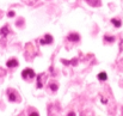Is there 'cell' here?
<instances>
[{"label": "cell", "mask_w": 123, "mask_h": 116, "mask_svg": "<svg viewBox=\"0 0 123 116\" xmlns=\"http://www.w3.org/2000/svg\"><path fill=\"white\" fill-rule=\"evenodd\" d=\"M22 77L24 78V79H32V78L35 77V72L31 68H25L22 72Z\"/></svg>", "instance_id": "obj_1"}, {"label": "cell", "mask_w": 123, "mask_h": 116, "mask_svg": "<svg viewBox=\"0 0 123 116\" xmlns=\"http://www.w3.org/2000/svg\"><path fill=\"white\" fill-rule=\"evenodd\" d=\"M67 39H68V41H72V42H78V41H80V36L77 32H71Z\"/></svg>", "instance_id": "obj_2"}, {"label": "cell", "mask_w": 123, "mask_h": 116, "mask_svg": "<svg viewBox=\"0 0 123 116\" xmlns=\"http://www.w3.org/2000/svg\"><path fill=\"white\" fill-rule=\"evenodd\" d=\"M6 66H7V67H10V68L17 67V66H18V61H17L16 59H11V60H8V61H7Z\"/></svg>", "instance_id": "obj_3"}, {"label": "cell", "mask_w": 123, "mask_h": 116, "mask_svg": "<svg viewBox=\"0 0 123 116\" xmlns=\"http://www.w3.org/2000/svg\"><path fill=\"white\" fill-rule=\"evenodd\" d=\"M51 42H53V37H51L50 35H45V36L41 39L42 44H49V43H51Z\"/></svg>", "instance_id": "obj_4"}, {"label": "cell", "mask_w": 123, "mask_h": 116, "mask_svg": "<svg viewBox=\"0 0 123 116\" xmlns=\"http://www.w3.org/2000/svg\"><path fill=\"white\" fill-rule=\"evenodd\" d=\"M8 99L11 101V102H16L17 101V95L13 92V91H8Z\"/></svg>", "instance_id": "obj_5"}, {"label": "cell", "mask_w": 123, "mask_h": 116, "mask_svg": "<svg viewBox=\"0 0 123 116\" xmlns=\"http://www.w3.org/2000/svg\"><path fill=\"white\" fill-rule=\"evenodd\" d=\"M98 79H99V80H106V79H108L106 73H105V72H100V73L98 74Z\"/></svg>", "instance_id": "obj_6"}, {"label": "cell", "mask_w": 123, "mask_h": 116, "mask_svg": "<svg viewBox=\"0 0 123 116\" xmlns=\"http://www.w3.org/2000/svg\"><path fill=\"white\" fill-rule=\"evenodd\" d=\"M6 34H8V26H4V28L0 30V35H1V36H5Z\"/></svg>", "instance_id": "obj_7"}, {"label": "cell", "mask_w": 123, "mask_h": 116, "mask_svg": "<svg viewBox=\"0 0 123 116\" xmlns=\"http://www.w3.org/2000/svg\"><path fill=\"white\" fill-rule=\"evenodd\" d=\"M111 22L114 23V25H115L116 28H120V26L122 25V23H121V22H120L118 19H115V18H114V19H111Z\"/></svg>", "instance_id": "obj_8"}, {"label": "cell", "mask_w": 123, "mask_h": 116, "mask_svg": "<svg viewBox=\"0 0 123 116\" xmlns=\"http://www.w3.org/2000/svg\"><path fill=\"white\" fill-rule=\"evenodd\" d=\"M104 39L108 41V42H114V37H110V36H104Z\"/></svg>", "instance_id": "obj_9"}, {"label": "cell", "mask_w": 123, "mask_h": 116, "mask_svg": "<svg viewBox=\"0 0 123 116\" xmlns=\"http://www.w3.org/2000/svg\"><path fill=\"white\" fill-rule=\"evenodd\" d=\"M50 87H51V90H53V91H56V90H57V85H56V84H51V85H50Z\"/></svg>", "instance_id": "obj_10"}, {"label": "cell", "mask_w": 123, "mask_h": 116, "mask_svg": "<svg viewBox=\"0 0 123 116\" xmlns=\"http://www.w3.org/2000/svg\"><path fill=\"white\" fill-rule=\"evenodd\" d=\"M13 16H14V12L13 11H10L8 12V17H13Z\"/></svg>", "instance_id": "obj_11"}, {"label": "cell", "mask_w": 123, "mask_h": 116, "mask_svg": "<svg viewBox=\"0 0 123 116\" xmlns=\"http://www.w3.org/2000/svg\"><path fill=\"white\" fill-rule=\"evenodd\" d=\"M30 116H40V115H38L37 113H31V114H30Z\"/></svg>", "instance_id": "obj_12"}, {"label": "cell", "mask_w": 123, "mask_h": 116, "mask_svg": "<svg viewBox=\"0 0 123 116\" xmlns=\"http://www.w3.org/2000/svg\"><path fill=\"white\" fill-rule=\"evenodd\" d=\"M68 116H75V113H73V111H71V113L68 114Z\"/></svg>", "instance_id": "obj_13"}]
</instances>
